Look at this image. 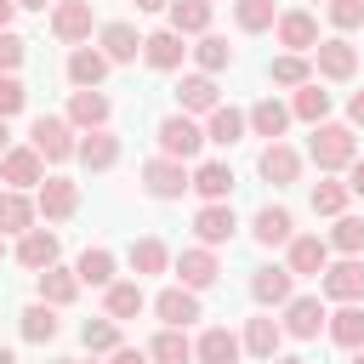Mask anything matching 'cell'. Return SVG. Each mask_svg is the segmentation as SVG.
Segmentation results:
<instances>
[{
    "label": "cell",
    "mask_w": 364,
    "mask_h": 364,
    "mask_svg": "<svg viewBox=\"0 0 364 364\" xmlns=\"http://www.w3.org/2000/svg\"><path fill=\"white\" fill-rule=\"evenodd\" d=\"M353 159H358V136H353V125L318 119V125H313V165H318V171H347Z\"/></svg>",
    "instance_id": "1"
},
{
    "label": "cell",
    "mask_w": 364,
    "mask_h": 364,
    "mask_svg": "<svg viewBox=\"0 0 364 364\" xmlns=\"http://www.w3.org/2000/svg\"><path fill=\"white\" fill-rule=\"evenodd\" d=\"M28 142L40 148V159H51V165H63V159H74V125L68 119H57V114H40L34 119V131H28Z\"/></svg>",
    "instance_id": "2"
},
{
    "label": "cell",
    "mask_w": 364,
    "mask_h": 364,
    "mask_svg": "<svg viewBox=\"0 0 364 364\" xmlns=\"http://www.w3.org/2000/svg\"><path fill=\"white\" fill-rule=\"evenodd\" d=\"M142 188H148L154 199H182V188H193V176H188V165H182V159L159 154V159H148V165H142Z\"/></svg>",
    "instance_id": "3"
},
{
    "label": "cell",
    "mask_w": 364,
    "mask_h": 364,
    "mask_svg": "<svg viewBox=\"0 0 364 364\" xmlns=\"http://www.w3.org/2000/svg\"><path fill=\"white\" fill-rule=\"evenodd\" d=\"M159 154H171V159H193L199 154V142H205V131L193 125V114H171V119H159Z\"/></svg>",
    "instance_id": "4"
},
{
    "label": "cell",
    "mask_w": 364,
    "mask_h": 364,
    "mask_svg": "<svg viewBox=\"0 0 364 364\" xmlns=\"http://www.w3.org/2000/svg\"><path fill=\"white\" fill-rule=\"evenodd\" d=\"M324 324H330V313H324V301H318V296H290V301H284V336L313 341Z\"/></svg>",
    "instance_id": "5"
},
{
    "label": "cell",
    "mask_w": 364,
    "mask_h": 364,
    "mask_svg": "<svg viewBox=\"0 0 364 364\" xmlns=\"http://www.w3.org/2000/svg\"><path fill=\"white\" fill-rule=\"evenodd\" d=\"M0 176H6L11 188H40V182H46L40 148H34V142H28V148H6V154H0Z\"/></svg>",
    "instance_id": "6"
},
{
    "label": "cell",
    "mask_w": 364,
    "mask_h": 364,
    "mask_svg": "<svg viewBox=\"0 0 364 364\" xmlns=\"http://www.w3.org/2000/svg\"><path fill=\"white\" fill-rule=\"evenodd\" d=\"M34 205H40V216H46V222H68V216L80 210V188H74L68 176H46V182H40V193H34Z\"/></svg>",
    "instance_id": "7"
},
{
    "label": "cell",
    "mask_w": 364,
    "mask_h": 364,
    "mask_svg": "<svg viewBox=\"0 0 364 364\" xmlns=\"http://www.w3.org/2000/svg\"><path fill=\"white\" fill-rule=\"evenodd\" d=\"M154 313H159V324H171V330H188V324L199 318V290H188V284H171V290H159V296H154Z\"/></svg>",
    "instance_id": "8"
},
{
    "label": "cell",
    "mask_w": 364,
    "mask_h": 364,
    "mask_svg": "<svg viewBox=\"0 0 364 364\" xmlns=\"http://www.w3.org/2000/svg\"><path fill=\"white\" fill-rule=\"evenodd\" d=\"M318 284H324V296H330V301H364V262H358V256H347V262L324 267V273H318Z\"/></svg>",
    "instance_id": "9"
},
{
    "label": "cell",
    "mask_w": 364,
    "mask_h": 364,
    "mask_svg": "<svg viewBox=\"0 0 364 364\" xmlns=\"http://www.w3.org/2000/svg\"><path fill=\"white\" fill-rule=\"evenodd\" d=\"M74 159H80L85 171H114V165H119V136H114L108 125H97V131H85V136H80Z\"/></svg>",
    "instance_id": "10"
},
{
    "label": "cell",
    "mask_w": 364,
    "mask_h": 364,
    "mask_svg": "<svg viewBox=\"0 0 364 364\" xmlns=\"http://www.w3.org/2000/svg\"><path fill=\"white\" fill-rule=\"evenodd\" d=\"M256 171H262V182L290 188V182L301 176V154H296L290 142H267V148H262V159H256Z\"/></svg>",
    "instance_id": "11"
},
{
    "label": "cell",
    "mask_w": 364,
    "mask_h": 364,
    "mask_svg": "<svg viewBox=\"0 0 364 364\" xmlns=\"http://www.w3.org/2000/svg\"><path fill=\"white\" fill-rule=\"evenodd\" d=\"M233 228H239V222H233V205H228V199H210V205H199V216H193V233H199V245H210V250L228 245Z\"/></svg>",
    "instance_id": "12"
},
{
    "label": "cell",
    "mask_w": 364,
    "mask_h": 364,
    "mask_svg": "<svg viewBox=\"0 0 364 364\" xmlns=\"http://www.w3.org/2000/svg\"><path fill=\"white\" fill-rule=\"evenodd\" d=\"M250 239L267 245V250H273V245H290V239H296V216H290L284 205H262L256 222H250Z\"/></svg>",
    "instance_id": "13"
},
{
    "label": "cell",
    "mask_w": 364,
    "mask_h": 364,
    "mask_svg": "<svg viewBox=\"0 0 364 364\" xmlns=\"http://www.w3.org/2000/svg\"><path fill=\"white\" fill-rule=\"evenodd\" d=\"M284 250H290V262H284L290 273H313V279H318V273L330 267V239H318V233H296Z\"/></svg>",
    "instance_id": "14"
},
{
    "label": "cell",
    "mask_w": 364,
    "mask_h": 364,
    "mask_svg": "<svg viewBox=\"0 0 364 364\" xmlns=\"http://www.w3.org/2000/svg\"><path fill=\"white\" fill-rule=\"evenodd\" d=\"M176 273H182V284H188V290H205V284H216L222 262H216V250H210V245H193V250H182V256H176Z\"/></svg>",
    "instance_id": "15"
},
{
    "label": "cell",
    "mask_w": 364,
    "mask_h": 364,
    "mask_svg": "<svg viewBox=\"0 0 364 364\" xmlns=\"http://www.w3.org/2000/svg\"><path fill=\"white\" fill-rule=\"evenodd\" d=\"M239 353H245V341H239L233 330H222V324H210V330L193 341V358H199V364H239Z\"/></svg>",
    "instance_id": "16"
},
{
    "label": "cell",
    "mask_w": 364,
    "mask_h": 364,
    "mask_svg": "<svg viewBox=\"0 0 364 364\" xmlns=\"http://www.w3.org/2000/svg\"><path fill=\"white\" fill-rule=\"evenodd\" d=\"M279 46H290V51H313L318 46V17L313 11H279Z\"/></svg>",
    "instance_id": "17"
},
{
    "label": "cell",
    "mask_w": 364,
    "mask_h": 364,
    "mask_svg": "<svg viewBox=\"0 0 364 364\" xmlns=\"http://www.w3.org/2000/svg\"><path fill=\"white\" fill-rule=\"evenodd\" d=\"M313 57H318V74H324V80H353V74H358V51H353L347 40H318Z\"/></svg>",
    "instance_id": "18"
},
{
    "label": "cell",
    "mask_w": 364,
    "mask_h": 364,
    "mask_svg": "<svg viewBox=\"0 0 364 364\" xmlns=\"http://www.w3.org/2000/svg\"><path fill=\"white\" fill-rule=\"evenodd\" d=\"M245 119H250V131H256V136L279 142V136L290 131V119H296V114H290V102H279V97H262V102H256Z\"/></svg>",
    "instance_id": "19"
},
{
    "label": "cell",
    "mask_w": 364,
    "mask_h": 364,
    "mask_svg": "<svg viewBox=\"0 0 364 364\" xmlns=\"http://www.w3.org/2000/svg\"><path fill=\"white\" fill-rule=\"evenodd\" d=\"M290 284H296L290 267H256V273H250V296H256L262 307H284V301H290Z\"/></svg>",
    "instance_id": "20"
},
{
    "label": "cell",
    "mask_w": 364,
    "mask_h": 364,
    "mask_svg": "<svg viewBox=\"0 0 364 364\" xmlns=\"http://www.w3.org/2000/svg\"><path fill=\"white\" fill-rule=\"evenodd\" d=\"M34 216H40V205H34L23 188H6V193H0V233H17V239H23V233L34 228Z\"/></svg>",
    "instance_id": "21"
},
{
    "label": "cell",
    "mask_w": 364,
    "mask_h": 364,
    "mask_svg": "<svg viewBox=\"0 0 364 364\" xmlns=\"http://www.w3.org/2000/svg\"><path fill=\"white\" fill-rule=\"evenodd\" d=\"M68 125H80V131H97V125H108V97H102L97 85L74 91V97H68Z\"/></svg>",
    "instance_id": "22"
},
{
    "label": "cell",
    "mask_w": 364,
    "mask_h": 364,
    "mask_svg": "<svg viewBox=\"0 0 364 364\" xmlns=\"http://www.w3.org/2000/svg\"><path fill=\"white\" fill-rule=\"evenodd\" d=\"M17 262L34 267V273H46V267L57 262V233H51V228H28V233L17 239Z\"/></svg>",
    "instance_id": "23"
},
{
    "label": "cell",
    "mask_w": 364,
    "mask_h": 364,
    "mask_svg": "<svg viewBox=\"0 0 364 364\" xmlns=\"http://www.w3.org/2000/svg\"><path fill=\"white\" fill-rule=\"evenodd\" d=\"M51 34L68 40V46L85 40V34H91V0H63V6L51 11Z\"/></svg>",
    "instance_id": "24"
},
{
    "label": "cell",
    "mask_w": 364,
    "mask_h": 364,
    "mask_svg": "<svg viewBox=\"0 0 364 364\" xmlns=\"http://www.w3.org/2000/svg\"><path fill=\"white\" fill-rule=\"evenodd\" d=\"M102 57L108 63H136V51H142V34L131 28V23H102Z\"/></svg>",
    "instance_id": "25"
},
{
    "label": "cell",
    "mask_w": 364,
    "mask_h": 364,
    "mask_svg": "<svg viewBox=\"0 0 364 364\" xmlns=\"http://www.w3.org/2000/svg\"><path fill=\"white\" fill-rule=\"evenodd\" d=\"M245 131H250V119H245L239 108H222V102H216L210 119H205V142H216V148H233Z\"/></svg>",
    "instance_id": "26"
},
{
    "label": "cell",
    "mask_w": 364,
    "mask_h": 364,
    "mask_svg": "<svg viewBox=\"0 0 364 364\" xmlns=\"http://www.w3.org/2000/svg\"><path fill=\"white\" fill-rule=\"evenodd\" d=\"M102 307H108V318H119V324H125V318H136V313L148 307V296H142V284H136V279H114V284H108V296H102Z\"/></svg>",
    "instance_id": "27"
},
{
    "label": "cell",
    "mask_w": 364,
    "mask_h": 364,
    "mask_svg": "<svg viewBox=\"0 0 364 364\" xmlns=\"http://www.w3.org/2000/svg\"><path fill=\"white\" fill-rule=\"evenodd\" d=\"M182 51H188V46H182V34H176V28H154V34L142 40L148 68H176V63H182Z\"/></svg>",
    "instance_id": "28"
},
{
    "label": "cell",
    "mask_w": 364,
    "mask_h": 364,
    "mask_svg": "<svg viewBox=\"0 0 364 364\" xmlns=\"http://www.w3.org/2000/svg\"><path fill=\"white\" fill-rule=\"evenodd\" d=\"M176 102H182V114H210L216 108V80L210 74H182Z\"/></svg>",
    "instance_id": "29"
},
{
    "label": "cell",
    "mask_w": 364,
    "mask_h": 364,
    "mask_svg": "<svg viewBox=\"0 0 364 364\" xmlns=\"http://www.w3.org/2000/svg\"><path fill=\"white\" fill-rule=\"evenodd\" d=\"M239 341H245V353H256V358H279V341H284V324H279V318H250Z\"/></svg>",
    "instance_id": "30"
},
{
    "label": "cell",
    "mask_w": 364,
    "mask_h": 364,
    "mask_svg": "<svg viewBox=\"0 0 364 364\" xmlns=\"http://www.w3.org/2000/svg\"><path fill=\"white\" fill-rule=\"evenodd\" d=\"M102 74H108V57H102L97 46H74V57H68V80L85 91V85H102Z\"/></svg>",
    "instance_id": "31"
},
{
    "label": "cell",
    "mask_w": 364,
    "mask_h": 364,
    "mask_svg": "<svg viewBox=\"0 0 364 364\" xmlns=\"http://www.w3.org/2000/svg\"><path fill=\"white\" fill-rule=\"evenodd\" d=\"M193 193H199L205 205H210V199H228V193H233V171H228L222 159H205V165L193 171Z\"/></svg>",
    "instance_id": "32"
},
{
    "label": "cell",
    "mask_w": 364,
    "mask_h": 364,
    "mask_svg": "<svg viewBox=\"0 0 364 364\" xmlns=\"http://www.w3.org/2000/svg\"><path fill=\"white\" fill-rule=\"evenodd\" d=\"M74 296H80V273H68V267H57V262H51V267L40 273V301H51V307H68Z\"/></svg>",
    "instance_id": "33"
},
{
    "label": "cell",
    "mask_w": 364,
    "mask_h": 364,
    "mask_svg": "<svg viewBox=\"0 0 364 364\" xmlns=\"http://www.w3.org/2000/svg\"><path fill=\"white\" fill-rule=\"evenodd\" d=\"M330 336H336V347H364V307L358 301H341V313H330Z\"/></svg>",
    "instance_id": "34"
},
{
    "label": "cell",
    "mask_w": 364,
    "mask_h": 364,
    "mask_svg": "<svg viewBox=\"0 0 364 364\" xmlns=\"http://www.w3.org/2000/svg\"><path fill=\"white\" fill-rule=\"evenodd\" d=\"M148 358H154V364H193V341H188L182 330L165 324V330L148 341Z\"/></svg>",
    "instance_id": "35"
},
{
    "label": "cell",
    "mask_w": 364,
    "mask_h": 364,
    "mask_svg": "<svg viewBox=\"0 0 364 364\" xmlns=\"http://www.w3.org/2000/svg\"><path fill=\"white\" fill-rule=\"evenodd\" d=\"M290 114H296V119H307V125L330 119V91H318V80L296 85V97H290Z\"/></svg>",
    "instance_id": "36"
},
{
    "label": "cell",
    "mask_w": 364,
    "mask_h": 364,
    "mask_svg": "<svg viewBox=\"0 0 364 364\" xmlns=\"http://www.w3.org/2000/svg\"><path fill=\"white\" fill-rule=\"evenodd\" d=\"M171 28L176 34H210V0H171Z\"/></svg>",
    "instance_id": "37"
},
{
    "label": "cell",
    "mask_w": 364,
    "mask_h": 364,
    "mask_svg": "<svg viewBox=\"0 0 364 364\" xmlns=\"http://www.w3.org/2000/svg\"><path fill=\"white\" fill-rule=\"evenodd\" d=\"M74 273H80V284H102V290H108V284H114V250L91 245V250L80 256V267H74Z\"/></svg>",
    "instance_id": "38"
},
{
    "label": "cell",
    "mask_w": 364,
    "mask_h": 364,
    "mask_svg": "<svg viewBox=\"0 0 364 364\" xmlns=\"http://www.w3.org/2000/svg\"><path fill=\"white\" fill-rule=\"evenodd\" d=\"M23 341H51L57 336V307L51 301H34V307H23Z\"/></svg>",
    "instance_id": "39"
},
{
    "label": "cell",
    "mask_w": 364,
    "mask_h": 364,
    "mask_svg": "<svg viewBox=\"0 0 364 364\" xmlns=\"http://www.w3.org/2000/svg\"><path fill=\"white\" fill-rule=\"evenodd\" d=\"M80 341H85V353H114L119 347V318H85L80 324Z\"/></svg>",
    "instance_id": "40"
},
{
    "label": "cell",
    "mask_w": 364,
    "mask_h": 364,
    "mask_svg": "<svg viewBox=\"0 0 364 364\" xmlns=\"http://www.w3.org/2000/svg\"><path fill=\"white\" fill-rule=\"evenodd\" d=\"M233 23L245 34H262V28L279 23V11H273V0H233Z\"/></svg>",
    "instance_id": "41"
},
{
    "label": "cell",
    "mask_w": 364,
    "mask_h": 364,
    "mask_svg": "<svg viewBox=\"0 0 364 364\" xmlns=\"http://www.w3.org/2000/svg\"><path fill=\"white\" fill-rule=\"evenodd\" d=\"M165 267H171V250H165L159 239H136V245H131V273H136V279H142V273H165Z\"/></svg>",
    "instance_id": "42"
},
{
    "label": "cell",
    "mask_w": 364,
    "mask_h": 364,
    "mask_svg": "<svg viewBox=\"0 0 364 364\" xmlns=\"http://www.w3.org/2000/svg\"><path fill=\"white\" fill-rule=\"evenodd\" d=\"M193 57H199V74H216V68H228V63H233V46H228L222 34H199Z\"/></svg>",
    "instance_id": "43"
},
{
    "label": "cell",
    "mask_w": 364,
    "mask_h": 364,
    "mask_svg": "<svg viewBox=\"0 0 364 364\" xmlns=\"http://www.w3.org/2000/svg\"><path fill=\"white\" fill-rule=\"evenodd\" d=\"M267 80H273V85H307L313 74H307V57H301V51H284V57L267 63Z\"/></svg>",
    "instance_id": "44"
},
{
    "label": "cell",
    "mask_w": 364,
    "mask_h": 364,
    "mask_svg": "<svg viewBox=\"0 0 364 364\" xmlns=\"http://www.w3.org/2000/svg\"><path fill=\"white\" fill-rule=\"evenodd\" d=\"M347 199H353L347 182H313V210H318V216H341Z\"/></svg>",
    "instance_id": "45"
},
{
    "label": "cell",
    "mask_w": 364,
    "mask_h": 364,
    "mask_svg": "<svg viewBox=\"0 0 364 364\" xmlns=\"http://www.w3.org/2000/svg\"><path fill=\"white\" fill-rule=\"evenodd\" d=\"M330 250H347V256H358V250H364V222L341 210V216H336V228H330Z\"/></svg>",
    "instance_id": "46"
},
{
    "label": "cell",
    "mask_w": 364,
    "mask_h": 364,
    "mask_svg": "<svg viewBox=\"0 0 364 364\" xmlns=\"http://www.w3.org/2000/svg\"><path fill=\"white\" fill-rule=\"evenodd\" d=\"M23 102H28V91H23V80H17V74H0V119H11V114H23Z\"/></svg>",
    "instance_id": "47"
},
{
    "label": "cell",
    "mask_w": 364,
    "mask_h": 364,
    "mask_svg": "<svg viewBox=\"0 0 364 364\" xmlns=\"http://www.w3.org/2000/svg\"><path fill=\"white\" fill-rule=\"evenodd\" d=\"M330 23L347 34V28H358L364 23V0H330Z\"/></svg>",
    "instance_id": "48"
},
{
    "label": "cell",
    "mask_w": 364,
    "mask_h": 364,
    "mask_svg": "<svg viewBox=\"0 0 364 364\" xmlns=\"http://www.w3.org/2000/svg\"><path fill=\"white\" fill-rule=\"evenodd\" d=\"M17 63H23V40L11 28H0V74H17Z\"/></svg>",
    "instance_id": "49"
},
{
    "label": "cell",
    "mask_w": 364,
    "mask_h": 364,
    "mask_svg": "<svg viewBox=\"0 0 364 364\" xmlns=\"http://www.w3.org/2000/svg\"><path fill=\"white\" fill-rule=\"evenodd\" d=\"M108 364H154V358H148V347H125V341H119V347L108 353Z\"/></svg>",
    "instance_id": "50"
},
{
    "label": "cell",
    "mask_w": 364,
    "mask_h": 364,
    "mask_svg": "<svg viewBox=\"0 0 364 364\" xmlns=\"http://www.w3.org/2000/svg\"><path fill=\"white\" fill-rule=\"evenodd\" d=\"M347 188L364 199V159H353V165H347Z\"/></svg>",
    "instance_id": "51"
},
{
    "label": "cell",
    "mask_w": 364,
    "mask_h": 364,
    "mask_svg": "<svg viewBox=\"0 0 364 364\" xmlns=\"http://www.w3.org/2000/svg\"><path fill=\"white\" fill-rule=\"evenodd\" d=\"M347 119H353V125H364V91H353V102H347Z\"/></svg>",
    "instance_id": "52"
},
{
    "label": "cell",
    "mask_w": 364,
    "mask_h": 364,
    "mask_svg": "<svg viewBox=\"0 0 364 364\" xmlns=\"http://www.w3.org/2000/svg\"><path fill=\"white\" fill-rule=\"evenodd\" d=\"M11 17H17V0H0V28H11Z\"/></svg>",
    "instance_id": "53"
},
{
    "label": "cell",
    "mask_w": 364,
    "mask_h": 364,
    "mask_svg": "<svg viewBox=\"0 0 364 364\" xmlns=\"http://www.w3.org/2000/svg\"><path fill=\"white\" fill-rule=\"evenodd\" d=\"M136 11H171V0H136Z\"/></svg>",
    "instance_id": "54"
},
{
    "label": "cell",
    "mask_w": 364,
    "mask_h": 364,
    "mask_svg": "<svg viewBox=\"0 0 364 364\" xmlns=\"http://www.w3.org/2000/svg\"><path fill=\"white\" fill-rule=\"evenodd\" d=\"M6 148H11V131H6V119H0V154H6Z\"/></svg>",
    "instance_id": "55"
},
{
    "label": "cell",
    "mask_w": 364,
    "mask_h": 364,
    "mask_svg": "<svg viewBox=\"0 0 364 364\" xmlns=\"http://www.w3.org/2000/svg\"><path fill=\"white\" fill-rule=\"evenodd\" d=\"M0 364H17V358H11V347H0Z\"/></svg>",
    "instance_id": "56"
},
{
    "label": "cell",
    "mask_w": 364,
    "mask_h": 364,
    "mask_svg": "<svg viewBox=\"0 0 364 364\" xmlns=\"http://www.w3.org/2000/svg\"><path fill=\"white\" fill-rule=\"evenodd\" d=\"M17 6H28V11H40V6H46V0H17Z\"/></svg>",
    "instance_id": "57"
},
{
    "label": "cell",
    "mask_w": 364,
    "mask_h": 364,
    "mask_svg": "<svg viewBox=\"0 0 364 364\" xmlns=\"http://www.w3.org/2000/svg\"><path fill=\"white\" fill-rule=\"evenodd\" d=\"M267 364H307V358H267Z\"/></svg>",
    "instance_id": "58"
},
{
    "label": "cell",
    "mask_w": 364,
    "mask_h": 364,
    "mask_svg": "<svg viewBox=\"0 0 364 364\" xmlns=\"http://www.w3.org/2000/svg\"><path fill=\"white\" fill-rule=\"evenodd\" d=\"M347 364H364V347H353V358H347Z\"/></svg>",
    "instance_id": "59"
},
{
    "label": "cell",
    "mask_w": 364,
    "mask_h": 364,
    "mask_svg": "<svg viewBox=\"0 0 364 364\" xmlns=\"http://www.w3.org/2000/svg\"><path fill=\"white\" fill-rule=\"evenodd\" d=\"M51 364H80V358H51Z\"/></svg>",
    "instance_id": "60"
},
{
    "label": "cell",
    "mask_w": 364,
    "mask_h": 364,
    "mask_svg": "<svg viewBox=\"0 0 364 364\" xmlns=\"http://www.w3.org/2000/svg\"><path fill=\"white\" fill-rule=\"evenodd\" d=\"M0 256H6V233H0Z\"/></svg>",
    "instance_id": "61"
}]
</instances>
